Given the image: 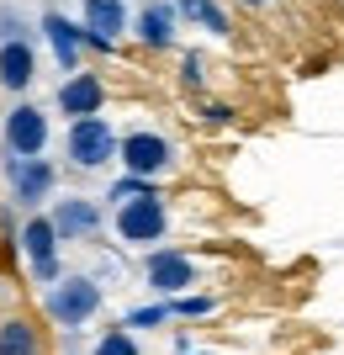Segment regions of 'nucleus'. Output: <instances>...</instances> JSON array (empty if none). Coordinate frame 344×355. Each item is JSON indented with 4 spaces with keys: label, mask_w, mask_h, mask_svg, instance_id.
I'll use <instances>...</instances> for the list:
<instances>
[{
    "label": "nucleus",
    "mask_w": 344,
    "mask_h": 355,
    "mask_svg": "<svg viewBox=\"0 0 344 355\" xmlns=\"http://www.w3.org/2000/svg\"><path fill=\"white\" fill-rule=\"evenodd\" d=\"M143 196H154V180H143V175H127V180L111 186V202H122V207H127V202H143Z\"/></svg>",
    "instance_id": "18"
},
{
    "label": "nucleus",
    "mask_w": 344,
    "mask_h": 355,
    "mask_svg": "<svg viewBox=\"0 0 344 355\" xmlns=\"http://www.w3.org/2000/svg\"><path fill=\"white\" fill-rule=\"evenodd\" d=\"M165 318H175V313L165 308V302H143V308L127 313V329H159Z\"/></svg>",
    "instance_id": "19"
},
{
    "label": "nucleus",
    "mask_w": 344,
    "mask_h": 355,
    "mask_svg": "<svg viewBox=\"0 0 344 355\" xmlns=\"http://www.w3.org/2000/svg\"><path fill=\"white\" fill-rule=\"evenodd\" d=\"M96 313H101V286L90 282V276H64V282L48 292V318L64 324V329L90 324Z\"/></svg>",
    "instance_id": "1"
},
{
    "label": "nucleus",
    "mask_w": 344,
    "mask_h": 355,
    "mask_svg": "<svg viewBox=\"0 0 344 355\" xmlns=\"http://www.w3.org/2000/svg\"><path fill=\"white\" fill-rule=\"evenodd\" d=\"M90 355H143V350H138V340L127 334V329H106L101 340H96V350H90Z\"/></svg>",
    "instance_id": "17"
},
{
    "label": "nucleus",
    "mask_w": 344,
    "mask_h": 355,
    "mask_svg": "<svg viewBox=\"0 0 344 355\" xmlns=\"http://www.w3.org/2000/svg\"><path fill=\"white\" fill-rule=\"evenodd\" d=\"M143 282H149V292L175 302V297H185L196 286V266H191V254H180V250H154L143 260Z\"/></svg>",
    "instance_id": "3"
},
{
    "label": "nucleus",
    "mask_w": 344,
    "mask_h": 355,
    "mask_svg": "<svg viewBox=\"0 0 344 355\" xmlns=\"http://www.w3.org/2000/svg\"><path fill=\"white\" fill-rule=\"evenodd\" d=\"M0 355H43V350H37V334L21 318H6L0 324Z\"/></svg>",
    "instance_id": "16"
},
{
    "label": "nucleus",
    "mask_w": 344,
    "mask_h": 355,
    "mask_svg": "<svg viewBox=\"0 0 344 355\" xmlns=\"http://www.w3.org/2000/svg\"><path fill=\"white\" fill-rule=\"evenodd\" d=\"M43 32H48V43H53V59H59L69 74H80L75 64H80V48H85V27H75L64 11H48L43 16Z\"/></svg>",
    "instance_id": "11"
},
{
    "label": "nucleus",
    "mask_w": 344,
    "mask_h": 355,
    "mask_svg": "<svg viewBox=\"0 0 344 355\" xmlns=\"http://www.w3.org/2000/svg\"><path fill=\"white\" fill-rule=\"evenodd\" d=\"M175 11L191 16L196 27H207V32H217V37H228V11L217 6V0H175Z\"/></svg>",
    "instance_id": "15"
},
{
    "label": "nucleus",
    "mask_w": 344,
    "mask_h": 355,
    "mask_svg": "<svg viewBox=\"0 0 344 355\" xmlns=\"http://www.w3.org/2000/svg\"><path fill=\"white\" fill-rule=\"evenodd\" d=\"M122 32H127L122 0H85V43L90 48H111Z\"/></svg>",
    "instance_id": "8"
},
{
    "label": "nucleus",
    "mask_w": 344,
    "mask_h": 355,
    "mask_svg": "<svg viewBox=\"0 0 344 355\" xmlns=\"http://www.w3.org/2000/svg\"><path fill=\"white\" fill-rule=\"evenodd\" d=\"M175 6L165 0H143V11H138V43L143 48H170L175 43Z\"/></svg>",
    "instance_id": "12"
},
{
    "label": "nucleus",
    "mask_w": 344,
    "mask_h": 355,
    "mask_svg": "<svg viewBox=\"0 0 344 355\" xmlns=\"http://www.w3.org/2000/svg\"><path fill=\"white\" fill-rule=\"evenodd\" d=\"M21 250H27L32 266L59 260V228H53V218H32L27 228H21Z\"/></svg>",
    "instance_id": "14"
},
{
    "label": "nucleus",
    "mask_w": 344,
    "mask_h": 355,
    "mask_svg": "<svg viewBox=\"0 0 344 355\" xmlns=\"http://www.w3.org/2000/svg\"><path fill=\"white\" fill-rule=\"evenodd\" d=\"M59 106H64V117H75V122L80 117H96V112L106 106V85L96 80V74L80 69V74H69V80L59 85Z\"/></svg>",
    "instance_id": "9"
},
{
    "label": "nucleus",
    "mask_w": 344,
    "mask_h": 355,
    "mask_svg": "<svg viewBox=\"0 0 344 355\" xmlns=\"http://www.w3.org/2000/svg\"><path fill=\"white\" fill-rule=\"evenodd\" d=\"M48 218H53V228H59L64 244H69V239H85V234H96V228H101V207H96V202H85V196H64V202L48 212Z\"/></svg>",
    "instance_id": "10"
},
{
    "label": "nucleus",
    "mask_w": 344,
    "mask_h": 355,
    "mask_svg": "<svg viewBox=\"0 0 344 355\" xmlns=\"http://www.w3.org/2000/svg\"><path fill=\"white\" fill-rule=\"evenodd\" d=\"M180 80H185V85H201V59H196V53L180 59Z\"/></svg>",
    "instance_id": "22"
},
{
    "label": "nucleus",
    "mask_w": 344,
    "mask_h": 355,
    "mask_svg": "<svg viewBox=\"0 0 344 355\" xmlns=\"http://www.w3.org/2000/svg\"><path fill=\"white\" fill-rule=\"evenodd\" d=\"M6 43H27V21H21L11 6H0V48Z\"/></svg>",
    "instance_id": "20"
},
{
    "label": "nucleus",
    "mask_w": 344,
    "mask_h": 355,
    "mask_svg": "<svg viewBox=\"0 0 344 355\" xmlns=\"http://www.w3.org/2000/svg\"><path fill=\"white\" fill-rule=\"evenodd\" d=\"M6 175H11V191L21 207H37L53 191V164L48 159H6Z\"/></svg>",
    "instance_id": "7"
},
{
    "label": "nucleus",
    "mask_w": 344,
    "mask_h": 355,
    "mask_svg": "<svg viewBox=\"0 0 344 355\" xmlns=\"http://www.w3.org/2000/svg\"><path fill=\"white\" fill-rule=\"evenodd\" d=\"M64 148H69V159L80 164V170H101L111 154H122L117 133H111V122L106 117H80L69 133H64Z\"/></svg>",
    "instance_id": "2"
},
{
    "label": "nucleus",
    "mask_w": 344,
    "mask_h": 355,
    "mask_svg": "<svg viewBox=\"0 0 344 355\" xmlns=\"http://www.w3.org/2000/svg\"><path fill=\"white\" fill-rule=\"evenodd\" d=\"M6 148H11V159H37L48 148V117L37 106H11L6 112Z\"/></svg>",
    "instance_id": "4"
},
{
    "label": "nucleus",
    "mask_w": 344,
    "mask_h": 355,
    "mask_svg": "<svg viewBox=\"0 0 344 355\" xmlns=\"http://www.w3.org/2000/svg\"><path fill=\"white\" fill-rule=\"evenodd\" d=\"M170 313H175V318H207L212 313V297H175V302H170Z\"/></svg>",
    "instance_id": "21"
},
{
    "label": "nucleus",
    "mask_w": 344,
    "mask_h": 355,
    "mask_svg": "<svg viewBox=\"0 0 344 355\" xmlns=\"http://www.w3.org/2000/svg\"><path fill=\"white\" fill-rule=\"evenodd\" d=\"M32 74H37V53L27 43H6L0 48V85L6 90H27Z\"/></svg>",
    "instance_id": "13"
},
{
    "label": "nucleus",
    "mask_w": 344,
    "mask_h": 355,
    "mask_svg": "<svg viewBox=\"0 0 344 355\" xmlns=\"http://www.w3.org/2000/svg\"><path fill=\"white\" fill-rule=\"evenodd\" d=\"M122 164H127L133 175L154 180V175H165L170 164H175V148H170L165 133H127L122 138Z\"/></svg>",
    "instance_id": "5"
},
{
    "label": "nucleus",
    "mask_w": 344,
    "mask_h": 355,
    "mask_svg": "<svg viewBox=\"0 0 344 355\" xmlns=\"http://www.w3.org/2000/svg\"><path fill=\"white\" fill-rule=\"evenodd\" d=\"M165 228H170V212H165L159 196H143V202L117 207V234L127 244H154V239H165Z\"/></svg>",
    "instance_id": "6"
}]
</instances>
